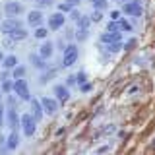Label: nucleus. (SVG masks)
<instances>
[{"mask_svg":"<svg viewBox=\"0 0 155 155\" xmlns=\"http://www.w3.org/2000/svg\"><path fill=\"white\" fill-rule=\"evenodd\" d=\"M8 37L12 39V41H23V39H27V31L23 27H19V29H16V31H12Z\"/></svg>","mask_w":155,"mask_h":155,"instance_id":"6ab92c4d","label":"nucleus"},{"mask_svg":"<svg viewBox=\"0 0 155 155\" xmlns=\"http://www.w3.org/2000/svg\"><path fill=\"white\" fill-rule=\"evenodd\" d=\"M12 87H14V84H10V81L2 80V93H10V91H12Z\"/></svg>","mask_w":155,"mask_h":155,"instance_id":"cd10ccee","label":"nucleus"},{"mask_svg":"<svg viewBox=\"0 0 155 155\" xmlns=\"http://www.w3.org/2000/svg\"><path fill=\"white\" fill-rule=\"evenodd\" d=\"M27 23H29V25H33V27L41 25V23H43V14L39 12V10L29 12V14H27Z\"/></svg>","mask_w":155,"mask_h":155,"instance_id":"ddd939ff","label":"nucleus"},{"mask_svg":"<svg viewBox=\"0 0 155 155\" xmlns=\"http://www.w3.org/2000/svg\"><path fill=\"white\" fill-rule=\"evenodd\" d=\"M54 76H56V70H48V72H45V74L41 76V84H47V81H51Z\"/></svg>","mask_w":155,"mask_h":155,"instance_id":"412c9836","label":"nucleus"},{"mask_svg":"<svg viewBox=\"0 0 155 155\" xmlns=\"http://www.w3.org/2000/svg\"><path fill=\"white\" fill-rule=\"evenodd\" d=\"M29 62H31L35 68H39V70H43V68H47V60L43 58L41 54H29Z\"/></svg>","mask_w":155,"mask_h":155,"instance_id":"dca6fc26","label":"nucleus"},{"mask_svg":"<svg viewBox=\"0 0 155 155\" xmlns=\"http://www.w3.org/2000/svg\"><path fill=\"white\" fill-rule=\"evenodd\" d=\"M12 91H14V93H16L21 101H31L29 85H27V81L23 80V78H16V80H14V87H12Z\"/></svg>","mask_w":155,"mask_h":155,"instance_id":"f257e3e1","label":"nucleus"},{"mask_svg":"<svg viewBox=\"0 0 155 155\" xmlns=\"http://www.w3.org/2000/svg\"><path fill=\"white\" fill-rule=\"evenodd\" d=\"M120 18V12H110V19H118Z\"/></svg>","mask_w":155,"mask_h":155,"instance_id":"58836bf2","label":"nucleus"},{"mask_svg":"<svg viewBox=\"0 0 155 155\" xmlns=\"http://www.w3.org/2000/svg\"><path fill=\"white\" fill-rule=\"evenodd\" d=\"M116 23H118V31H126V33H130L132 31V25H130V21H126V19H116Z\"/></svg>","mask_w":155,"mask_h":155,"instance_id":"aec40b11","label":"nucleus"},{"mask_svg":"<svg viewBox=\"0 0 155 155\" xmlns=\"http://www.w3.org/2000/svg\"><path fill=\"white\" fill-rule=\"evenodd\" d=\"M48 35V31H47V27H41V25H37V31H35V37L37 39H45Z\"/></svg>","mask_w":155,"mask_h":155,"instance_id":"b1692460","label":"nucleus"},{"mask_svg":"<svg viewBox=\"0 0 155 155\" xmlns=\"http://www.w3.org/2000/svg\"><path fill=\"white\" fill-rule=\"evenodd\" d=\"M19 27H23V25H21V21H19L18 18H8V19H4V21L0 23V31H2L4 35H10L12 31H16Z\"/></svg>","mask_w":155,"mask_h":155,"instance_id":"423d86ee","label":"nucleus"},{"mask_svg":"<svg viewBox=\"0 0 155 155\" xmlns=\"http://www.w3.org/2000/svg\"><path fill=\"white\" fill-rule=\"evenodd\" d=\"M74 78H76V84H84V81H85V74H84V72L74 74Z\"/></svg>","mask_w":155,"mask_h":155,"instance_id":"7c9ffc66","label":"nucleus"},{"mask_svg":"<svg viewBox=\"0 0 155 155\" xmlns=\"http://www.w3.org/2000/svg\"><path fill=\"white\" fill-rule=\"evenodd\" d=\"M25 76V68L23 66H16L14 68V80H16V78H23Z\"/></svg>","mask_w":155,"mask_h":155,"instance_id":"a878e982","label":"nucleus"},{"mask_svg":"<svg viewBox=\"0 0 155 155\" xmlns=\"http://www.w3.org/2000/svg\"><path fill=\"white\" fill-rule=\"evenodd\" d=\"M18 64H19V60H18L16 54H10V56H4L2 58V66L6 68V70H10V68H16Z\"/></svg>","mask_w":155,"mask_h":155,"instance_id":"f3484780","label":"nucleus"},{"mask_svg":"<svg viewBox=\"0 0 155 155\" xmlns=\"http://www.w3.org/2000/svg\"><path fill=\"white\" fill-rule=\"evenodd\" d=\"M91 4H93L95 10H101V12L107 8V0H91Z\"/></svg>","mask_w":155,"mask_h":155,"instance_id":"5701e85b","label":"nucleus"},{"mask_svg":"<svg viewBox=\"0 0 155 155\" xmlns=\"http://www.w3.org/2000/svg\"><path fill=\"white\" fill-rule=\"evenodd\" d=\"M18 143H19V136H18L16 130H12V134H10L8 140H6V147H8V149H16Z\"/></svg>","mask_w":155,"mask_h":155,"instance_id":"a211bd4d","label":"nucleus"},{"mask_svg":"<svg viewBox=\"0 0 155 155\" xmlns=\"http://www.w3.org/2000/svg\"><path fill=\"white\" fill-rule=\"evenodd\" d=\"M58 12H62V14H66V12H72V6L68 2H62V4H58Z\"/></svg>","mask_w":155,"mask_h":155,"instance_id":"bb28decb","label":"nucleus"},{"mask_svg":"<svg viewBox=\"0 0 155 155\" xmlns=\"http://www.w3.org/2000/svg\"><path fill=\"white\" fill-rule=\"evenodd\" d=\"M33 2H35L39 8H45V6H51L52 0H33Z\"/></svg>","mask_w":155,"mask_h":155,"instance_id":"c756f323","label":"nucleus"},{"mask_svg":"<svg viewBox=\"0 0 155 155\" xmlns=\"http://www.w3.org/2000/svg\"><path fill=\"white\" fill-rule=\"evenodd\" d=\"M97 151H99V153H107V151H110V147H109V145H103V147H99Z\"/></svg>","mask_w":155,"mask_h":155,"instance_id":"e433bc0d","label":"nucleus"},{"mask_svg":"<svg viewBox=\"0 0 155 155\" xmlns=\"http://www.w3.org/2000/svg\"><path fill=\"white\" fill-rule=\"evenodd\" d=\"M134 45H136V41H134V39H130V41H128V43H126V45H124V48H126V51H128V48H132Z\"/></svg>","mask_w":155,"mask_h":155,"instance_id":"c9c22d12","label":"nucleus"},{"mask_svg":"<svg viewBox=\"0 0 155 155\" xmlns=\"http://www.w3.org/2000/svg\"><path fill=\"white\" fill-rule=\"evenodd\" d=\"M52 51H54V45H52L51 41H45L41 47H39V54H41L43 58H45V60L52 56Z\"/></svg>","mask_w":155,"mask_h":155,"instance_id":"2eb2a0df","label":"nucleus"},{"mask_svg":"<svg viewBox=\"0 0 155 155\" xmlns=\"http://www.w3.org/2000/svg\"><path fill=\"white\" fill-rule=\"evenodd\" d=\"M91 89H93V85H91V84H81V91H85V93H87V91H91Z\"/></svg>","mask_w":155,"mask_h":155,"instance_id":"473e14b6","label":"nucleus"},{"mask_svg":"<svg viewBox=\"0 0 155 155\" xmlns=\"http://www.w3.org/2000/svg\"><path fill=\"white\" fill-rule=\"evenodd\" d=\"M120 48H122L120 41H116V43H109V45H107V51H110V52H118Z\"/></svg>","mask_w":155,"mask_h":155,"instance_id":"393cba45","label":"nucleus"},{"mask_svg":"<svg viewBox=\"0 0 155 155\" xmlns=\"http://www.w3.org/2000/svg\"><path fill=\"white\" fill-rule=\"evenodd\" d=\"M41 107H43V110H45L47 114H54L58 110V103L54 99H51V97H43V99H41Z\"/></svg>","mask_w":155,"mask_h":155,"instance_id":"0eeeda50","label":"nucleus"},{"mask_svg":"<svg viewBox=\"0 0 155 155\" xmlns=\"http://www.w3.org/2000/svg\"><path fill=\"white\" fill-rule=\"evenodd\" d=\"M107 31H118V23H116V19L107 23Z\"/></svg>","mask_w":155,"mask_h":155,"instance_id":"c85d7f7f","label":"nucleus"},{"mask_svg":"<svg viewBox=\"0 0 155 155\" xmlns=\"http://www.w3.org/2000/svg\"><path fill=\"white\" fill-rule=\"evenodd\" d=\"M2 122H4V105L0 101V126H2Z\"/></svg>","mask_w":155,"mask_h":155,"instance_id":"72a5a7b5","label":"nucleus"},{"mask_svg":"<svg viewBox=\"0 0 155 155\" xmlns=\"http://www.w3.org/2000/svg\"><path fill=\"white\" fill-rule=\"evenodd\" d=\"M80 16H81V14H80V12H76V10L72 8V19H74V21H78V19H80Z\"/></svg>","mask_w":155,"mask_h":155,"instance_id":"f704fd0d","label":"nucleus"},{"mask_svg":"<svg viewBox=\"0 0 155 155\" xmlns=\"http://www.w3.org/2000/svg\"><path fill=\"white\" fill-rule=\"evenodd\" d=\"M8 107H18V99L14 95H10V99H8Z\"/></svg>","mask_w":155,"mask_h":155,"instance_id":"2f4dec72","label":"nucleus"},{"mask_svg":"<svg viewBox=\"0 0 155 155\" xmlns=\"http://www.w3.org/2000/svg\"><path fill=\"white\" fill-rule=\"evenodd\" d=\"M76 60H78V47L76 45H68L64 48V54H62V66H72V64H76Z\"/></svg>","mask_w":155,"mask_h":155,"instance_id":"39448f33","label":"nucleus"},{"mask_svg":"<svg viewBox=\"0 0 155 155\" xmlns=\"http://www.w3.org/2000/svg\"><path fill=\"white\" fill-rule=\"evenodd\" d=\"M122 39L120 35V31H105L103 35H101V43H105V45H109V43H116Z\"/></svg>","mask_w":155,"mask_h":155,"instance_id":"9b49d317","label":"nucleus"},{"mask_svg":"<svg viewBox=\"0 0 155 155\" xmlns=\"http://www.w3.org/2000/svg\"><path fill=\"white\" fill-rule=\"evenodd\" d=\"M122 12L126 16L140 18V14H142V2L140 0H126V4L122 6Z\"/></svg>","mask_w":155,"mask_h":155,"instance_id":"20e7f679","label":"nucleus"},{"mask_svg":"<svg viewBox=\"0 0 155 155\" xmlns=\"http://www.w3.org/2000/svg\"><path fill=\"white\" fill-rule=\"evenodd\" d=\"M89 19L93 23H99L101 19H103V14H101V10H93V12H91V16H89Z\"/></svg>","mask_w":155,"mask_h":155,"instance_id":"4be33fe9","label":"nucleus"},{"mask_svg":"<svg viewBox=\"0 0 155 155\" xmlns=\"http://www.w3.org/2000/svg\"><path fill=\"white\" fill-rule=\"evenodd\" d=\"M66 2H68V4H70V6H72V8H74V6H78V4H80V2H81V0H66Z\"/></svg>","mask_w":155,"mask_h":155,"instance_id":"4c0bfd02","label":"nucleus"},{"mask_svg":"<svg viewBox=\"0 0 155 155\" xmlns=\"http://www.w3.org/2000/svg\"><path fill=\"white\" fill-rule=\"evenodd\" d=\"M31 114H33V118H35L37 122L43 118L45 110H43V107H41V101H37V99H31Z\"/></svg>","mask_w":155,"mask_h":155,"instance_id":"f8f14e48","label":"nucleus"},{"mask_svg":"<svg viewBox=\"0 0 155 155\" xmlns=\"http://www.w3.org/2000/svg\"><path fill=\"white\" fill-rule=\"evenodd\" d=\"M114 2H124V0H114Z\"/></svg>","mask_w":155,"mask_h":155,"instance_id":"37998d69","label":"nucleus"},{"mask_svg":"<svg viewBox=\"0 0 155 155\" xmlns=\"http://www.w3.org/2000/svg\"><path fill=\"white\" fill-rule=\"evenodd\" d=\"M2 58H4V54H2V52H0V60H2Z\"/></svg>","mask_w":155,"mask_h":155,"instance_id":"79ce46f5","label":"nucleus"},{"mask_svg":"<svg viewBox=\"0 0 155 155\" xmlns=\"http://www.w3.org/2000/svg\"><path fill=\"white\" fill-rule=\"evenodd\" d=\"M76 25H78V29H76V37H78V41H85L87 35H89V25H91L89 16H84V14H81L80 19L76 21Z\"/></svg>","mask_w":155,"mask_h":155,"instance_id":"f03ea898","label":"nucleus"},{"mask_svg":"<svg viewBox=\"0 0 155 155\" xmlns=\"http://www.w3.org/2000/svg\"><path fill=\"white\" fill-rule=\"evenodd\" d=\"M2 95H4V93H2V89H0V101H2Z\"/></svg>","mask_w":155,"mask_h":155,"instance_id":"a19ab883","label":"nucleus"},{"mask_svg":"<svg viewBox=\"0 0 155 155\" xmlns=\"http://www.w3.org/2000/svg\"><path fill=\"white\" fill-rule=\"evenodd\" d=\"M74 84H76V78L70 76V78H68V85H74Z\"/></svg>","mask_w":155,"mask_h":155,"instance_id":"ea45409f","label":"nucleus"},{"mask_svg":"<svg viewBox=\"0 0 155 155\" xmlns=\"http://www.w3.org/2000/svg\"><path fill=\"white\" fill-rule=\"evenodd\" d=\"M4 10H6V14H8L10 18H18L19 14H23V6L19 2H8Z\"/></svg>","mask_w":155,"mask_h":155,"instance_id":"9d476101","label":"nucleus"},{"mask_svg":"<svg viewBox=\"0 0 155 155\" xmlns=\"http://www.w3.org/2000/svg\"><path fill=\"white\" fill-rule=\"evenodd\" d=\"M64 21H66L64 14L56 12V14H52V16L48 18V27H51V29H60L62 25H64Z\"/></svg>","mask_w":155,"mask_h":155,"instance_id":"6e6552de","label":"nucleus"},{"mask_svg":"<svg viewBox=\"0 0 155 155\" xmlns=\"http://www.w3.org/2000/svg\"><path fill=\"white\" fill-rule=\"evenodd\" d=\"M54 95L58 97L60 103H66V101L70 99V91H68L66 85H54Z\"/></svg>","mask_w":155,"mask_h":155,"instance_id":"4468645a","label":"nucleus"},{"mask_svg":"<svg viewBox=\"0 0 155 155\" xmlns=\"http://www.w3.org/2000/svg\"><path fill=\"white\" fill-rule=\"evenodd\" d=\"M8 126L12 130H18V126H19V116H18V110H16V107H8Z\"/></svg>","mask_w":155,"mask_h":155,"instance_id":"1a4fd4ad","label":"nucleus"},{"mask_svg":"<svg viewBox=\"0 0 155 155\" xmlns=\"http://www.w3.org/2000/svg\"><path fill=\"white\" fill-rule=\"evenodd\" d=\"M19 126L23 128V134H25L27 138H31V136L35 134V128H37V120L33 118V114H31V113H27V114H23L21 118H19Z\"/></svg>","mask_w":155,"mask_h":155,"instance_id":"7ed1b4c3","label":"nucleus"}]
</instances>
